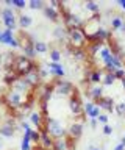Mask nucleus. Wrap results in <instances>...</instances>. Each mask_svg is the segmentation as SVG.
I'll return each mask as SVG.
<instances>
[{"label": "nucleus", "instance_id": "0eeeda50", "mask_svg": "<svg viewBox=\"0 0 125 150\" xmlns=\"http://www.w3.org/2000/svg\"><path fill=\"white\" fill-rule=\"evenodd\" d=\"M5 100H6L8 105H10L11 110H19V108L24 106V97H22V94L16 92V91H11V89H10V92L6 94Z\"/></svg>", "mask_w": 125, "mask_h": 150}, {"label": "nucleus", "instance_id": "e433bc0d", "mask_svg": "<svg viewBox=\"0 0 125 150\" xmlns=\"http://www.w3.org/2000/svg\"><path fill=\"white\" fill-rule=\"evenodd\" d=\"M103 134L105 136H111V134H113V127H111L109 124L103 125Z\"/></svg>", "mask_w": 125, "mask_h": 150}, {"label": "nucleus", "instance_id": "9d476101", "mask_svg": "<svg viewBox=\"0 0 125 150\" xmlns=\"http://www.w3.org/2000/svg\"><path fill=\"white\" fill-rule=\"evenodd\" d=\"M83 111L86 112V116L89 117V119H97V117L102 114L100 106L97 105L95 102H92V100H88V102L83 103Z\"/></svg>", "mask_w": 125, "mask_h": 150}, {"label": "nucleus", "instance_id": "7ed1b4c3", "mask_svg": "<svg viewBox=\"0 0 125 150\" xmlns=\"http://www.w3.org/2000/svg\"><path fill=\"white\" fill-rule=\"evenodd\" d=\"M35 67V64L31 63V59H28L27 56H16L14 58V66H13V70L19 75V77H24L30 72L31 69Z\"/></svg>", "mask_w": 125, "mask_h": 150}, {"label": "nucleus", "instance_id": "a878e982", "mask_svg": "<svg viewBox=\"0 0 125 150\" xmlns=\"http://www.w3.org/2000/svg\"><path fill=\"white\" fill-rule=\"evenodd\" d=\"M35 50L36 53H45L49 52V44L44 41H35Z\"/></svg>", "mask_w": 125, "mask_h": 150}, {"label": "nucleus", "instance_id": "2eb2a0df", "mask_svg": "<svg viewBox=\"0 0 125 150\" xmlns=\"http://www.w3.org/2000/svg\"><path fill=\"white\" fill-rule=\"evenodd\" d=\"M24 78H25V81L30 84V86H36L39 81H41V77H39V67H35L30 70L27 75H24Z\"/></svg>", "mask_w": 125, "mask_h": 150}, {"label": "nucleus", "instance_id": "b1692460", "mask_svg": "<svg viewBox=\"0 0 125 150\" xmlns=\"http://www.w3.org/2000/svg\"><path fill=\"white\" fill-rule=\"evenodd\" d=\"M66 36H67V30L64 28V25H56V27H55V30H53V38H56V41L63 42Z\"/></svg>", "mask_w": 125, "mask_h": 150}, {"label": "nucleus", "instance_id": "ea45409f", "mask_svg": "<svg viewBox=\"0 0 125 150\" xmlns=\"http://www.w3.org/2000/svg\"><path fill=\"white\" fill-rule=\"evenodd\" d=\"M97 122H99V120H97V119H91V122H89L91 128H95V127H97Z\"/></svg>", "mask_w": 125, "mask_h": 150}, {"label": "nucleus", "instance_id": "4be33fe9", "mask_svg": "<svg viewBox=\"0 0 125 150\" xmlns=\"http://www.w3.org/2000/svg\"><path fill=\"white\" fill-rule=\"evenodd\" d=\"M88 81L91 83H102L103 80V75H102L100 70H88Z\"/></svg>", "mask_w": 125, "mask_h": 150}, {"label": "nucleus", "instance_id": "bb28decb", "mask_svg": "<svg viewBox=\"0 0 125 150\" xmlns=\"http://www.w3.org/2000/svg\"><path fill=\"white\" fill-rule=\"evenodd\" d=\"M99 53H100V58L103 59V63H106V61H108V59L111 58V55H113V50H111L109 47L103 45V47L100 49V52H99Z\"/></svg>", "mask_w": 125, "mask_h": 150}, {"label": "nucleus", "instance_id": "f704fd0d", "mask_svg": "<svg viewBox=\"0 0 125 150\" xmlns=\"http://www.w3.org/2000/svg\"><path fill=\"white\" fill-rule=\"evenodd\" d=\"M27 6V2L25 0H13V9L17 8V9H24Z\"/></svg>", "mask_w": 125, "mask_h": 150}, {"label": "nucleus", "instance_id": "4468645a", "mask_svg": "<svg viewBox=\"0 0 125 150\" xmlns=\"http://www.w3.org/2000/svg\"><path fill=\"white\" fill-rule=\"evenodd\" d=\"M95 103L100 106V110H105V111H108V112H113V110H114V100L111 97H100V98H97L95 100Z\"/></svg>", "mask_w": 125, "mask_h": 150}, {"label": "nucleus", "instance_id": "f257e3e1", "mask_svg": "<svg viewBox=\"0 0 125 150\" xmlns=\"http://www.w3.org/2000/svg\"><path fill=\"white\" fill-rule=\"evenodd\" d=\"M44 128L53 139L64 138V136H66V128H64V125L59 120L52 119V117H45V127Z\"/></svg>", "mask_w": 125, "mask_h": 150}, {"label": "nucleus", "instance_id": "37998d69", "mask_svg": "<svg viewBox=\"0 0 125 150\" xmlns=\"http://www.w3.org/2000/svg\"><path fill=\"white\" fill-rule=\"evenodd\" d=\"M119 5H120V6H122V8L125 9V0H119Z\"/></svg>", "mask_w": 125, "mask_h": 150}, {"label": "nucleus", "instance_id": "393cba45", "mask_svg": "<svg viewBox=\"0 0 125 150\" xmlns=\"http://www.w3.org/2000/svg\"><path fill=\"white\" fill-rule=\"evenodd\" d=\"M124 25V17L120 16H114L113 19H111V30L116 31V30H120Z\"/></svg>", "mask_w": 125, "mask_h": 150}, {"label": "nucleus", "instance_id": "1a4fd4ad", "mask_svg": "<svg viewBox=\"0 0 125 150\" xmlns=\"http://www.w3.org/2000/svg\"><path fill=\"white\" fill-rule=\"evenodd\" d=\"M55 91L58 94H61L64 97H71L73 92H75V88H73L72 83L69 81H64V80H58L56 83H55Z\"/></svg>", "mask_w": 125, "mask_h": 150}, {"label": "nucleus", "instance_id": "20e7f679", "mask_svg": "<svg viewBox=\"0 0 125 150\" xmlns=\"http://www.w3.org/2000/svg\"><path fill=\"white\" fill-rule=\"evenodd\" d=\"M61 9H63V16H64V23H66V27L71 30V28H83V19L78 16V14L72 13V11H67V9H64V6L61 5Z\"/></svg>", "mask_w": 125, "mask_h": 150}, {"label": "nucleus", "instance_id": "f8f14e48", "mask_svg": "<svg viewBox=\"0 0 125 150\" xmlns=\"http://www.w3.org/2000/svg\"><path fill=\"white\" fill-rule=\"evenodd\" d=\"M47 69H49L50 75H55V77H58V78H63L64 75H66V70H64L61 63H53V61H49V63H47Z\"/></svg>", "mask_w": 125, "mask_h": 150}, {"label": "nucleus", "instance_id": "cd10ccee", "mask_svg": "<svg viewBox=\"0 0 125 150\" xmlns=\"http://www.w3.org/2000/svg\"><path fill=\"white\" fill-rule=\"evenodd\" d=\"M85 8L88 9V11H89V13H92V14H94V16H95V14H100L99 13V5H97L95 2H92V0H89V2H86L85 3Z\"/></svg>", "mask_w": 125, "mask_h": 150}, {"label": "nucleus", "instance_id": "de8ad7c7", "mask_svg": "<svg viewBox=\"0 0 125 150\" xmlns=\"http://www.w3.org/2000/svg\"><path fill=\"white\" fill-rule=\"evenodd\" d=\"M41 150H44V149H41ZM49 150H53V149H49Z\"/></svg>", "mask_w": 125, "mask_h": 150}, {"label": "nucleus", "instance_id": "f03ea898", "mask_svg": "<svg viewBox=\"0 0 125 150\" xmlns=\"http://www.w3.org/2000/svg\"><path fill=\"white\" fill-rule=\"evenodd\" d=\"M67 39L71 42L72 49H83L86 45L88 38L81 28H71V30H67Z\"/></svg>", "mask_w": 125, "mask_h": 150}, {"label": "nucleus", "instance_id": "aec40b11", "mask_svg": "<svg viewBox=\"0 0 125 150\" xmlns=\"http://www.w3.org/2000/svg\"><path fill=\"white\" fill-rule=\"evenodd\" d=\"M53 150H72V144L67 138H58L55 139Z\"/></svg>", "mask_w": 125, "mask_h": 150}, {"label": "nucleus", "instance_id": "a18cd8bd", "mask_svg": "<svg viewBox=\"0 0 125 150\" xmlns=\"http://www.w3.org/2000/svg\"><path fill=\"white\" fill-rule=\"evenodd\" d=\"M2 147H3V141L0 139V149H2Z\"/></svg>", "mask_w": 125, "mask_h": 150}, {"label": "nucleus", "instance_id": "49530a36", "mask_svg": "<svg viewBox=\"0 0 125 150\" xmlns=\"http://www.w3.org/2000/svg\"><path fill=\"white\" fill-rule=\"evenodd\" d=\"M2 33H3V30H0V38H2Z\"/></svg>", "mask_w": 125, "mask_h": 150}, {"label": "nucleus", "instance_id": "7c9ffc66", "mask_svg": "<svg viewBox=\"0 0 125 150\" xmlns=\"http://www.w3.org/2000/svg\"><path fill=\"white\" fill-rule=\"evenodd\" d=\"M114 80H116V77L113 74H105L103 80H102V84H103V86H111V84L114 83Z\"/></svg>", "mask_w": 125, "mask_h": 150}, {"label": "nucleus", "instance_id": "2f4dec72", "mask_svg": "<svg viewBox=\"0 0 125 150\" xmlns=\"http://www.w3.org/2000/svg\"><path fill=\"white\" fill-rule=\"evenodd\" d=\"M28 5H30L31 9H44V6H45L42 0H30Z\"/></svg>", "mask_w": 125, "mask_h": 150}, {"label": "nucleus", "instance_id": "4c0bfd02", "mask_svg": "<svg viewBox=\"0 0 125 150\" xmlns=\"http://www.w3.org/2000/svg\"><path fill=\"white\" fill-rule=\"evenodd\" d=\"M113 75H114L116 78H120V80L125 78V72H124V69H116Z\"/></svg>", "mask_w": 125, "mask_h": 150}, {"label": "nucleus", "instance_id": "412c9836", "mask_svg": "<svg viewBox=\"0 0 125 150\" xmlns=\"http://www.w3.org/2000/svg\"><path fill=\"white\" fill-rule=\"evenodd\" d=\"M86 94L89 96L92 100H97V98L103 97V88L102 86H94V88H89L86 89Z\"/></svg>", "mask_w": 125, "mask_h": 150}, {"label": "nucleus", "instance_id": "c9c22d12", "mask_svg": "<svg viewBox=\"0 0 125 150\" xmlns=\"http://www.w3.org/2000/svg\"><path fill=\"white\" fill-rule=\"evenodd\" d=\"M114 110H116V112H117L119 116H125V102L117 103V105L114 106Z\"/></svg>", "mask_w": 125, "mask_h": 150}, {"label": "nucleus", "instance_id": "6e6552de", "mask_svg": "<svg viewBox=\"0 0 125 150\" xmlns=\"http://www.w3.org/2000/svg\"><path fill=\"white\" fill-rule=\"evenodd\" d=\"M71 100H69V108H71V112L73 116H81L83 112V102H81V98H80V96L77 94V91L72 94L71 97Z\"/></svg>", "mask_w": 125, "mask_h": 150}, {"label": "nucleus", "instance_id": "79ce46f5", "mask_svg": "<svg viewBox=\"0 0 125 150\" xmlns=\"http://www.w3.org/2000/svg\"><path fill=\"white\" fill-rule=\"evenodd\" d=\"M88 150H103L102 147H94V145H89V147H88Z\"/></svg>", "mask_w": 125, "mask_h": 150}, {"label": "nucleus", "instance_id": "58836bf2", "mask_svg": "<svg viewBox=\"0 0 125 150\" xmlns=\"http://www.w3.org/2000/svg\"><path fill=\"white\" fill-rule=\"evenodd\" d=\"M49 75H50L49 69H39V77H41V78H47Z\"/></svg>", "mask_w": 125, "mask_h": 150}, {"label": "nucleus", "instance_id": "9b49d317", "mask_svg": "<svg viewBox=\"0 0 125 150\" xmlns=\"http://www.w3.org/2000/svg\"><path fill=\"white\" fill-rule=\"evenodd\" d=\"M0 44H5V45H11V47H20L19 44V39L17 38H14V35H13L11 30H3L2 33V38H0Z\"/></svg>", "mask_w": 125, "mask_h": 150}, {"label": "nucleus", "instance_id": "39448f33", "mask_svg": "<svg viewBox=\"0 0 125 150\" xmlns=\"http://www.w3.org/2000/svg\"><path fill=\"white\" fill-rule=\"evenodd\" d=\"M22 128L20 124L17 125L14 119H6L5 122H2L0 124V136H3V138H13L16 133V130Z\"/></svg>", "mask_w": 125, "mask_h": 150}, {"label": "nucleus", "instance_id": "dca6fc26", "mask_svg": "<svg viewBox=\"0 0 125 150\" xmlns=\"http://www.w3.org/2000/svg\"><path fill=\"white\" fill-rule=\"evenodd\" d=\"M28 88H30V84L25 81L24 77H19L14 83L11 84V91H16V92H19V94L27 92V91H28Z\"/></svg>", "mask_w": 125, "mask_h": 150}, {"label": "nucleus", "instance_id": "5701e85b", "mask_svg": "<svg viewBox=\"0 0 125 150\" xmlns=\"http://www.w3.org/2000/svg\"><path fill=\"white\" fill-rule=\"evenodd\" d=\"M31 23H33V19H31V16H28V14H19V17H17V25H19V27L28 28Z\"/></svg>", "mask_w": 125, "mask_h": 150}, {"label": "nucleus", "instance_id": "c756f323", "mask_svg": "<svg viewBox=\"0 0 125 150\" xmlns=\"http://www.w3.org/2000/svg\"><path fill=\"white\" fill-rule=\"evenodd\" d=\"M50 61H53V63H59V61H61V52L58 49L50 50Z\"/></svg>", "mask_w": 125, "mask_h": 150}, {"label": "nucleus", "instance_id": "a19ab883", "mask_svg": "<svg viewBox=\"0 0 125 150\" xmlns=\"http://www.w3.org/2000/svg\"><path fill=\"white\" fill-rule=\"evenodd\" d=\"M113 150H125V145L119 142V144H117V145H116V147H114Z\"/></svg>", "mask_w": 125, "mask_h": 150}, {"label": "nucleus", "instance_id": "c85d7f7f", "mask_svg": "<svg viewBox=\"0 0 125 150\" xmlns=\"http://www.w3.org/2000/svg\"><path fill=\"white\" fill-rule=\"evenodd\" d=\"M69 53H71L75 59H85L86 58V53H85V50H83V49H72Z\"/></svg>", "mask_w": 125, "mask_h": 150}, {"label": "nucleus", "instance_id": "f3484780", "mask_svg": "<svg viewBox=\"0 0 125 150\" xmlns=\"http://www.w3.org/2000/svg\"><path fill=\"white\" fill-rule=\"evenodd\" d=\"M30 124L31 125H35L36 127V130H44L42 128V125L44 124V120H42V112H39V111H31V114H30Z\"/></svg>", "mask_w": 125, "mask_h": 150}, {"label": "nucleus", "instance_id": "423d86ee", "mask_svg": "<svg viewBox=\"0 0 125 150\" xmlns=\"http://www.w3.org/2000/svg\"><path fill=\"white\" fill-rule=\"evenodd\" d=\"M2 21L6 25L8 30H16L17 27V21H16V11L13 8H5L2 9Z\"/></svg>", "mask_w": 125, "mask_h": 150}, {"label": "nucleus", "instance_id": "ddd939ff", "mask_svg": "<svg viewBox=\"0 0 125 150\" xmlns=\"http://www.w3.org/2000/svg\"><path fill=\"white\" fill-rule=\"evenodd\" d=\"M53 144H55V139L47 133V131H45V128H44V130H41V141H39L41 149H44V150L53 149Z\"/></svg>", "mask_w": 125, "mask_h": 150}, {"label": "nucleus", "instance_id": "473e14b6", "mask_svg": "<svg viewBox=\"0 0 125 150\" xmlns=\"http://www.w3.org/2000/svg\"><path fill=\"white\" fill-rule=\"evenodd\" d=\"M97 120H99V124H102V125L109 124V116H108V112H102V114L97 117Z\"/></svg>", "mask_w": 125, "mask_h": 150}, {"label": "nucleus", "instance_id": "72a5a7b5", "mask_svg": "<svg viewBox=\"0 0 125 150\" xmlns=\"http://www.w3.org/2000/svg\"><path fill=\"white\" fill-rule=\"evenodd\" d=\"M41 141V131L39 130H31V142L39 144Z\"/></svg>", "mask_w": 125, "mask_h": 150}, {"label": "nucleus", "instance_id": "6ab92c4d", "mask_svg": "<svg viewBox=\"0 0 125 150\" xmlns=\"http://www.w3.org/2000/svg\"><path fill=\"white\" fill-rule=\"evenodd\" d=\"M81 134H83V124L81 122H73L71 125V128H69V136L73 141H77L81 138Z\"/></svg>", "mask_w": 125, "mask_h": 150}, {"label": "nucleus", "instance_id": "a211bd4d", "mask_svg": "<svg viewBox=\"0 0 125 150\" xmlns=\"http://www.w3.org/2000/svg\"><path fill=\"white\" fill-rule=\"evenodd\" d=\"M42 11H44V16L47 17V19H50L52 22H55V23H58V22H59V17H61V13H59L58 9H53L52 6H49V5H45Z\"/></svg>", "mask_w": 125, "mask_h": 150}, {"label": "nucleus", "instance_id": "c03bdc74", "mask_svg": "<svg viewBox=\"0 0 125 150\" xmlns=\"http://www.w3.org/2000/svg\"><path fill=\"white\" fill-rule=\"evenodd\" d=\"M120 81H122V86H124V89H125V78H122Z\"/></svg>", "mask_w": 125, "mask_h": 150}]
</instances>
